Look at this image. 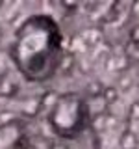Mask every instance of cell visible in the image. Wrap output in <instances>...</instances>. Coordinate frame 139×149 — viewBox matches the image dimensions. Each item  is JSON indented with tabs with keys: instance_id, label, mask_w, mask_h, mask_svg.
Listing matches in <instances>:
<instances>
[{
	"instance_id": "5",
	"label": "cell",
	"mask_w": 139,
	"mask_h": 149,
	"mask_svg": "<svg viewBox=\"0 0 139 149\" xmlns=\"http://www.w3.org/2000/svg\"><path fill=\"white\" fill-rule=\"evenodd\" d=\"M132 118H137L139 119V104H137V102L132 106Z\"/></svg>"
},
{
	"instance_id": "2",
	"label": "cell",
	"mask_w": 139,
	"mask_h": 149,
	"mask_svg": "<svg viewBox=\"0 0 139 149\" xmlns=\"http://www.w3.org/2000/svg\"><path fill=\"white\" fill-rule=\"evenodd\" d=\"M89 121V110L85 101L76 93L58 97L52 110L48 114V123L58 136L65 140H72L85 129Z\"/></svg>"
},
{
	"instance_id": "6",
	"label": "cell",
	"mask_w": 139,
	"mask_h": 149,
	"mask_svg": "<svg viewBox=\"0 0 139 149\" xmlns=\"http://www.w3.org/2000/svg\"><path fill=\"white\" fill-rule=\"evenodd\" d=\"M52 149H69V147H67V146H63V143H54Z\"/></svg>"
},
{
	"instance_id": "4",
	"label": "cell",
	"mask_w": 139,
	"mask_h": 149,
	"mask_svg": "<svg viewBox=\"0 0 139 149\" xmlns=\"http://www.w3.org/2000/svg\"><path fill=\"white\" fill-rule=\"evenodd\" d=\"M102 93H104V99L108 101V102H115V101H117V97H119V93H117V90H115V88L104 90Z\"/></svg>"
},
{
	"instance_id": "3",
	"label": "cell",
	"mask_w": 139,
	"mask_h": 149,
	"mask_svg": "<svg viewBox=\"0 0 139 149\" xmlns=\"http://www.w3.org/2000/svg\"><path fill=\"white\" fill-rule=\"evenodd\" d=\"M120 147L122 149H136L137 147V136L133 132H130V130L122 132L120 134Z\"/></svg>"
},
{
	"instance_id": "1",
	"label": "cell",
	"mask_w": 139,
	"mask_h": 149,
	"mask_svg": "<svg viewBox=\"0 0 139 149\" xmlns=\"http://www.w3.org/2000/svg\"><path fill=\"white\" fill-rule=\"evenodd\" d=\"M9 56L28 82L52 80L63 62V34L54 17L35 13L15 30Z\"/></svg>"
}]
</instances>
